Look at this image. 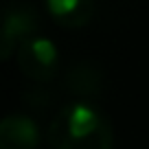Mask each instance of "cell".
<instances>
[{
	"label": "cell",
	"mask_w": 149,
	"mask_h": 149,
	"mask_svg": "<svg viewBox=\"0 0 149 149\" xmlns=\"http://www.w3.org/2000/svg\"><path fill=\"white\" fill-rule=\"evenodd\" d=\"M48 140L53 149H112V121L88 101L64 105L51 121Z\"/></svg>",
	"instance_id": "1"
},
{
	"label": "cell",
	"mask_w": 149,
	"mask_h": 149,
	"mask_svg": "<svg viewBox=\"0 0 149 149\" xmlns=\"http://www.w3.org/2000/svg\"><path fill=\"white\" fill-rule=\"evenodd\" d=\"M37 22H40V15L31 2H24V0L7 2L2 11V29H0V57L9 59L24 40L35 35Z\"/></svg>",
	"instance_id": "2"
},
{
	"label": "cell",
	"mask_w": 149,
	"mask_h": 149,
	"mask_svg": "<svg viewBox=\"0 0 149 149\" xmlns=\"http://www.w3.org/2000/svg\"><path fill=\"white\" fill-rule=\"evenodd\" d=\"M18 68L33 81H53L59 70L57 46L44 35H31L18 46Z\"/></svg>",
	"instance_id": "3"
},
{
	"label": "cell",
	"mask_w": 149,
	"mask_h": 149,
	"mask_svg": "<svg viewBox=\"0 0 149 149\" xmlns=\"http://www.w3.org/2000/svg\"><path fill=\"white\" fill-rule=\"evenodd\" d=\"M40 130L26 114H9L0 123V149H37Z\"/></svg>",
	"instance_id": "4"
},
{
	"label": "cell",
	"mask_w": 149,
	"mask_h": 149,
	"mask_svg": "<svg viewBox=\"0 0 149 149\" xmlns=\"http://www.w3.org/2000/svg\"><path fill=\"white\" fill-rule=\"evenodd\" d=\"M51 18L64 29H81L92 20L94 0H46Z\"/></svg>",
	"instance_id": "5"
},
{
	"label": "cell",
	"mask_w": 149,
	"mask_h": 149,
	"mask_svg": "<svg viewBox=\"0 0 149 149\" xmlns=\"http://www.w3.org/2000/svg\"><path fill=\"white\" fill-rule=\"evenodd\" d=\"M66 88L81 97H97L103 88V72L92 61H77L66 72Z\"/></svg>",
	"instance_id": "6"
}]
</instances>
